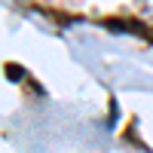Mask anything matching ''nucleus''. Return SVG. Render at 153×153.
Instances as JSON below:
<instances>
[{
  "label": "nucleus",
  "mask_w": 153,
  "mask_h": 153,
  "mask_svg": "<svg viewBox=\"0 0 153 153\" xmlns=\"http://www.w3.org/2000/svg\"><path fill=\"white\" fill-rule=\"evenodd\" d=\"M3 74H6V80H12V83H16V80H22V76H25V71H22L19 65H6V68H3Z\"/></svg>",
  "instance_id": "obj_2"
},
{
  "label": "nucleus",
  "mask_w": 153,
  "mask_h": 153,
  "mask_svg": "<svg viewBox=\"0 0 153 153\" xmlns=\"http://www.w3.org/2000/svg\"><path fill=\"white\" fill-rule=\"evenodd\" d=\"M107 28H110V31H129V34H141V37H147V40H153V34L144 28V25H141V22H132V19H129V22L110 19V22H107Z\"/></svg>",
  "instance_id": "obj_1"
}]
</instances>
